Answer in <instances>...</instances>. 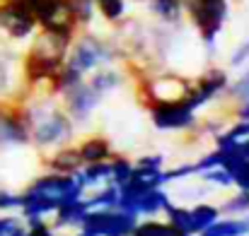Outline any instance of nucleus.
I'll use <instances>...</instances> for the list:
<instances>
[{
  "label": "nucleus",
  "instance_id": "obj_1",
  "mask_svg": "<svg viewBox=\"0 0 249 236\" xmlns=\"http://www.w3.org/2000/svg\"><path fill=\"white\" fill-rule=\"evenodd\" d=\"M19 113L29 128V140H34V145L39 147H56L73 138L71 116L58 106H53L51 99L29 101Z\"/></svg>",
  "mask_w": 249,
  "mask_h": 236
},
{
  "label": "nucleus",
  "instance_id": "obj_2",
  "mask_svg": "<svg viewBox=\"0 0 249 236\" xmlns=\"http://www.w3.org/2000/svg\"><path fill=\"white\" fill-rule=\"evenodd\" d=\"M71 53H66V63L68 68H73L75 73H89L94 70L97 65L102 63H109L119 56V48L107 41V39H99V36H80L73 48H68Z\"/></svg>",
  "mask_w": 249,
  "mask_h": 236
},
{
  "label": "nucleus",
  "instance_id": "obj_3",
  "mask_svg": "<svg viewBox=\"0 0 249 236\" xmlns=\"http://www.w3.org/2000/svg\"><path fill=\"white\" fill-rule=\"evenodd\" d=\"M83 186L78 181L75 173H46L41 178H36L24 193L29 195H36L41 200H49L51 205L61 207L63 203H71V200H78L83 198Z\"/></svg>",
  "mask_w": 249,
  "mask_h": 236
},
{
  "label": "nucleus",
  "instance_id": "obj_4",
  "mask_svg": "<svg viewBox=\"0 0 249 236\" xmlns=\"http://www.w3.org/2000/svg\"><path fill=\"white\" fill-rule=\"evenodd\" d=\"M191 22L198 27L203 41L213 46L218 31L228 19V0H181Z\"/></svg>",
  "mask_w": 249,
  "mask_h": 236
},
{
  "label": "nucleus",
  "instance_id": "obj_5",
  "mask_svg": "<svg viewBox=\"0 0 249 236\" xmlns=\"http://www.w3.org/2000/svg\"><path fill=\"white\" fill-rule=\"evenodd\" d=\"M136 224V215H128L119 207H102L89 210L80 227L89 236H131Z\"/></svg>",
  "mask_w": 249,
  "mask_h": 236
},
{
  "label": "nucleus",
  "instance_id": "obj_6",
  "mask_svg": "<svg viewBox=\"0 0 249 236\" xmlns=\"http://www.w3.org/2000/svg\"><path fill=\"white\" fill-rule=\"evenodd\" d=\"M34 29H36V19L24 5H19L15 0L0 2V31L7 39L24 41L34 34Z\"/></svg>",
  "mask_w": 249,
  "mask_h": 236
},
{
  "label": "nucleus",
  "instance_id": "obj_7",
  "mask_svg": "<svg viewBox=\"0 0 249 236\" xmlns=\"http://www.w3.org/2000/svg\"><path fill=\"white\" fill-rule=\"evenodd\" d=\"M150 118L160 130H186L196 123L194 109H189L184 99L150 104Z\"/></svg>",
  "mask_w": 249,
  "mask_h": 236
},
{
  "label": "nucleus",
  "instance_id": "obj_8",
  "mask_svg": "<svg viewBox=\"0 0 249 236\" xmlns=\"http://www.w3.org/2000/svg\"><path fill=\"white\" fill-rule=\"evenodd\" d=\"M225 87H228V73H225V70H218V68H215V70H208L203 78L198 79L196 87H189V89H186L184 104L196 111L198 106L213 101L220 92H225Z\"/></svg>",
  "mask_w": 249,
  "mask_h": 236
},
{
  "label": "nucleus",
  "instance_id": "obj_9",
  "mask_svg": "<svg viewBox=\"0 0 249 236\" xmlns=\"http://www.w3.org/2000/svg\"><path fill=\"white\" fill-rule=\"evenodd\" d=\"M63 96H66V113L71 116V121H87L89 118V113L94 111V106L99 104V99H102V94H97L89 84H75L73 89H68V92H63Z\"/></svg>",
  "mask_w": 249,
  "mask_h": 236
},
{
  "label": "nucleus",
  "instance_id": "obj_10",
  "mask_svg": "<svg viewBox=\"0 0 249 236\" xmlns=\"http://www.w3.org/2000/svg\"><path fill=\"white\" fill-rule=\"evenodd\" d=\"M29 142V128L17 109L0 104V145H24Z\"/></svg>",
  "mask_w": 249,
  "mask_h": 236
},
{
  "label": "nucleus",
  "instance_id": "obj_11",
  "mask_svg": "<svg viewBox=\"0 0 249 236\" xmlns=\"http://www.w3.org/2000/svg\"><path fill=\"white\" fill-rule=\"evenodd\" d=\"M87 212H89V207H87V203H85L83 198L71 200V203H63L53 212L56 215V227H78V224H83Z\"/></svg>",
  "mask_w": 249,
  "mask_h": 236
},
{
  "label": "nucleus",
  "instance_id": "obj_12",
  "mask_svg": "<svg viewBox=\"0 0 249 236\" xmlns=\"http://www.w3.org/2000/svg\"><path fill=\"white\" fill-rule=\"evenodd\" d=\"M46 164L53 173H75L83 169V157L78 150H58Z\"/></svg>",
  "mask_w": 249,
  "mask_h": 236
},
{
  "label": "nucleus",
  "instance_id": "obj_13",
  "mask_svg": "<svg viewBox=\"0 0 249 236\" xmlns=\"http://www.w3.org/2000/svg\"><path fill=\"white\" fill-rule=\"evenodd\" d=\"M83 164H94V161H107L111 157V145L104 138H87L83 145L78 147Z\"/></svg>",
  "mask_w": 249,
  "mask_h": 236
},
{
  "label": "nucleus",
  "instance_id": "obj_14",
  "mask_svg": "<svg viewBox=\"0 0 249 236\" xmlns=\"http://www.w3.org/2000/svg\"><path fill=\"white\" fill-rule=\"evenodd\" d=\"M80 186H99V183H109L111 181V166L109 161H94V164H87L83 171H75Z\"/></svg>",
  "mask_w": 249,
  "mask_h": 236
},
{
  "label": "nucleus",
  "instance_id": "obj_15",
  "mask_svg": "<svg viewBox=\"0 0 249 236\" xmlns=\"http://www.w3.org/2000/svg\"><path fill=\"white\" fill-rule=\"evenodd\" d=\"M249 222L245 220H215L211 227H206L201 236H247Z\"/></svg>",
  "mask_w": 249,
  "mask_h": 236
},
{
  "label": "nucleus",
  "instance_id": "obj_16",
  "mask_svg": "<svg viewBox=\"0 0 249 236\" xmlns=\"http://www.w3.org/2000/svg\"><path fill=\"white\" fill-rule=\"evenodd\" d=\"M189 217H191V234H201L206 227H211L218 217H220V210L213 207V205H196L194 210H189Z\"/></svg>",
  "mask_w": 249,
  "mask_h": 236
},
{
  "label": "nucleus",
  "instance_id": "obj_17",
  "mask_svg": "<svg viewBox=\"0 0 249 236\" xmlns=\"http://www.w3.org/2000/svg\"><path fill=\"white\" fill-rule=\"evenodd\" d=\"M150 10L165 22V24H177L181 19L184 5L181 0H150Z\"/></svg>",
  "mask_w": 249,
  "mask_h": 236
},
{
  "label": "nucleus",
  "instance_id": "obj_18",
  "mask_svg": "<svg viewBox=\"0 0 249 236\" xmlns=\"http://www.w3.org/2000/svg\"><path fill=\"white\" fill-rule=\"evenodd\" d=\"M121 84H124V78H121V73H116V70H111V68L94 73V78L89 79V87H92V89H94L97 94H109V92L119 89Z\"/></svg>",
  "mask_w": 249,
  "mask_h": 236
},
{
  "label": "nucleus",
  "instance_id": "obj_19",
  "mask_svg": "<svg viewBox=\"0 0 249 236\" xmlns=\"http://www.w3.org/2000/svg\"><path fill=\"white\" fill-rule=\"evenodd\" d=\"M89 210H102V207H119V186H107L89 200H85Z\"/></svg>",
  "mask_w": 249,
  "mask_h": 236
},
{
  "label": "nucleus",
  "instance_id": "obj_20",
  "mask_svg": "<svg viewBox=\"0 0 249 236\" xmlns=\"http://www.w3.org/2000/svg\"><path fill=\"white\" fill-rule=\"evenodd\" d=\"M94 2L97 0H68L71 17H73L75 27H83V24L92 22V17H94Z\"/></svg>",
  "mask_w": 249,
  "mask_h": 236
},
{
  "label": "nucleus",
  "instance_id": "obj_21",
  "mask_svg": "<svg viewBox=\"0 0 249 236\" xmlns=\"http://www.w3.org/2000/svg\"><path fill=\"white\" fill-rule=\"evenodd\" d=\"M131 236H179V232L169 222H141L133 227Z\"/></svg>",
  "mask_w": 249,
  "mask_h": 236
},
{
  "label": "nucleus",
  "instance_id": "obj_22",
  "mask_svg": "<svg viewBox=\"0 0 249 236\" xmlns=\"http://www.w3.org/2000/svg\"><path fill=\"white\" fill-rule=\"evenodd\" d=\"M165 212H167V217H169V224H172L179 234H191V217H189V210H186V207H174V205L169 203L165 207Z\"/></svg>",
  "mask_w": 249,
  "mask_h": 236
},
{
  "label": "nucleus",
  "instance_id": "obj_23",
  "mask_svg": "<svg viewBox=\"0 0 249 236\" xmlns=\"http://www.w3.org/2000/svg\"><path fill=\"white\" fill-rule=\"evenodd\" d=\"M97 10L107 22H119L126 12V0H97Z\"/></svg>",
  "mask_w": 249,
  "mask_h": 236
},
{
  "label": "nucleus",
  "instance_id": "obj_24",
  "mask_svg": "<svg viewBox=\"0 0 249 236\" xmlns=\"http://www.w3.org/2000/svg\"><path fill=\"white\" fill-rule=\"evenodd\" d=\"M12 61L15 56L10 58V53L0 48V96H5L12 89Z\"/></svg>",
  "mask_w": 249,
  "mask_h": 236
},
{
  "label": "nucleus",
  "instance_id": "obj_25",
  "mask_svg": "<svg viewBox=\"0 0 249 236\" xmlns=\"http://www.w3.org/2000/svg\"><path fill=\"white\" fill-rule=\"evenodd\" d=\"M109 166H111V181L116 186L126 183L131 178V173H133V164L128 159H114V161H109Z\"/></svg>",
  "mask_w": 249,
  "mask_h": 236
},
{
  "label": "nucleus",
  "instance_id": "obj_26",
  "mask_svg": "<svg viewBox=\"0 0 249 236\" xmlns=\"http://www.w3.org/2000/svg\"><path fill=\"white\" fill-rule=\"evenodd\" d=\"M203 178L208 183H215V186H232V173L225 169V166H213L208 171H201Z\"/></svg>",
  "mask_w": 249,
  "mask_h": 236
},
{
  "label": "nucleus",
  "instance_id": "obj_27",
  "mask_svg": "<svg viewBox=\"0 0 249 236\" xmlns=\"http://www.w3.org/2000/svg\"><path fill=\"white\" fill-rule=\"evenodd\" d=\"M230 94H232V99H235V101L247 104L249 101V73L247 75H242V78L230 87Z\"/></svg>",
  "mask_w": 249,
  "mask_h": 236
},
{
  "label": "nucleus",
  "instance_id": "obj_28",
  "mask_svg": "<svg viewBox=\"0 0 249 236\" xmlns=\"http://www.w3.org/2000/svg\"><path fill=\"white\" fill-rule=\"evenodd\" d=\"M223 210H225V212H247L249 210V193L247 190H242V193L235 195L230 203H225Z\"/></svg>",
  "mask_w": 249,
  "mask_h": 236
},
{
  "label": "nucleus",
  "instance_id": "obj_29",
  "mask_svg": "<svg viewBox=\"0 0 249 236\" xmlns=\"http://www.w3.org/2000/svg\"><path fill=\"white\" fill-rule=\"evenodd\" d=\"M22 205V195H15L10 190H0V210L7 212V210H17Z\"/></svg>",
  "mask_w": 249,
  "mask_h": 236
},
{
  "label": "nucleus",
  "instance_id": "obj_30",
  "mask_svg": "<svg viewBox=\"0 0 249 236\" xmlns=\"http://www.w3.org/2000/svg\"><path fill=\"white\" fill-rule=\"evenodd\" d=\"M247 58H249V39H247V41H242V44L237 46V51L232 53V61H230V65H235V68H237V65H242Z\"/></svg>",
  "mask_w": 249,
  "mask_h": 236
},
{
  "label": "nucleus",
  "instance_id": "obj_31",
  "mask_svg": "<svg viewBox=\"0 0 249 236\" xmlns=\"http://www.w3.org/2000/svg\"><path fill=\"white\" fill-rule=\"evenodd\" d=\"M240 121H249V101L242 104V109H240Z\"/></svg>",
  "mask_w": 249,
  "mask_h": 236
},
{
  "label": "nucleus",
  "instance_id": "obj_32",
  "mask_svg": "<svg viewBox=\"0 0 249 236\" xmlns=\"http://www.w3.org/2000/svg\"><path fill=\"white\" fill-rule=\"evenodd\" d=\"M15 2H19V5H24V7H27V10L32 12V7H34V5H36L39 0H15Z\"/></svg>",
  "mask_w": 249,
  "mask_h": 236
},
{
  "label": "nucleus",
  "instance_id": "obj_33",
  "mask_svg": "<svg viewBox=\"0 0 249 236\" xmlns=\"http://www.w3.org/2000/svg\"><path fill=\"white\" fill-rule=\"evenodd\" d=\"M78 236H89V234H85V232H83V234H78Z\"/></svg>",
  "mask_w": 249,
  "mask_h": 236
},
{
  "label": "nucleus",
  "instance_id": "obj_34",
  "mask_svg": "<svg viewBox=\"0 0 249 236\" xmlns=\"http://www.w3.org/2000/svg\"><path fill=\"white\" fill-rule=\"evenodd\" d=\"M179 236H191V234H179Z\"/></svg>",
  "mask_w": 249,
  "mask_h": 236
},
{
  "label": "nucleus",
  "instance_id": "obj_35",
  "mask_svg": "<svg viewBox=\"0 0 249 236\" xmlns=\"http://www.w3.org/2000/svg\"><path fill=\"white\" fill-rule=\"evenodd\" d=\"M136 2H143V0H136Z\"/></svg>",
  "mask_w": 249,
  "mask_h": 236
}]
</instances>
